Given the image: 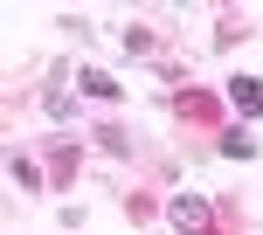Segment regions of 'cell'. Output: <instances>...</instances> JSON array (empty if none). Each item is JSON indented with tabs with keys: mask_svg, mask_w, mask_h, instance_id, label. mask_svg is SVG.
<instances>
[{
	"mask_svg": "<svg viewBox=\"0 0 263 235\" xmlns=\"http://www.w3.org/2000/svg\"><path fill=\"white\" fill-rule=\"evenodd\" d=\"M229 104H236L242 118H256V111H263V90H256L250 76H236V83H229Z\"/></svg>",
	"mask_w": 263,
	"mask_h": 235,
	"instance_id": "6da1fadb",
	"label": "cell"
},
{
	"mask_svg": "<svg viewBox=\"0 0 263 235\" xmlns=\"http://www.w3.org/2000/svg\"><path fill=\"white\" fill-rule=\"evenodd\" d=\"M173 222L194 228V235H208V208H201V201H173Z\"/></svg>",
	"mask_w": 263,
	"mask_h": 235,
	"instance_id": "7a4b0ae2",
	"label": "cell"
}]
</instances>
